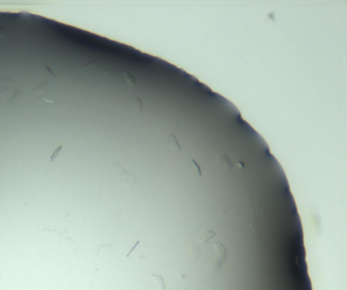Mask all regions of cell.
I'll return each instance as SVG.
<instances>
[{
    "instance_id": "1",
    "label": "cell",
    "mask_w": 347,
    "mask_h": 290,
    "mask_svg": "<svg viewBox=\"0 0 347 290\" xmlns=\"http://www.w3.org/2000/svg\"><path fill=\"white\" fill-rule=\"evenodd\" d=\"M113 167L114 170H115V172L117 173L119 177H120L121 183L124 184L126 188L130 189V191L133 190L134 186L136 184L135 174L129 170H125L124 168H122L117 163H114Z\"/></svg>"
},
{
    "instance_id": "2",
    "label": "cell",
    "mask_w": 347,
    "mask_h": 290,
    "mask_svg": "<svg viewBox=\"0 0 347 290\" xmlns=\"http://www.w3.org/2000/svg\"><path fill=\"white\" fill-rule=\"evenodd\" d=\"M168 146L170 148H172V149L176 150V151H179V150H181V147H180L179 143L178 142L176 137L175 134H171L168 137Z\"/></svg>"
},
{
    "instance_id": "3",
    "label": "cell",
    "mask_w": 347,
    "mask_h": 290,
    "mask_svg": "<svg viewBox=\"0 0 347 290\" xmlns=\"http://www.w3.org/2000/svg\"><path fill=\"white\" fill-rule=\"evenodd\" d=\"M122 73H123V75H124V77L125 78V82H126V83L127 84V85L130 87H133V86H135V83H136L135 77H134L131 73H130L129 72L123 70Z\"/></svg>"
},
{
    "instance_id": "4",
    "label": "cell",
    "mask_w": 347,
    "mask_h": 290,
    "mask_svg": "<svg viewBox=\"0 0 347 290\" xmlns=\"http://www.w3.org/2000/svg\"><path fill=\"white\" fill-rule=\"evenodd\" d=\"M151 278H152V280L155 283V284H157V286H158L161 290L165 289L166 284H165V282H164V281H163V277H161V276H159V275H153L151 276Z\"/></svg>"
},
{
    "instance_id": "5",
    "label": "cell",
    "mask_w": 347,
    "mask_h": 290,
    "mask_svg": "<svg viewBox=\"0 0 347 290\" xmlns=\"http://www.w3.org/2000/svg\"><path fill=\"white\" fill-rule=\"evenodd\" d=\"M132 103H133L134 107L138 111H141L143 109V102L140 98L136 96V95H133V100H132Z\"/></svg>"
},
{
    "instance_id": "6",
    "label": "cell",
    "mask_w": 347,
    "mask_h": 290,
    "mask_svg": "<svg viewBox=\"0 0 347 290\" xmlns=\"http://www.w3.org/2000/svg\"><path fill=\"white\" fill-rule=\"evenodd\" d=\"M215 235V232L212 231V230H208V231L205 232V233L202 234V237H201V239H202V241L204 242V243H205V242H207L211 238H212Z\"/></svg>"
},
{
    "instance_id": "7",
    "label": "cell",
    "mask_w": 347,
    "mask_h": 290,
    "mask_svg": "<svg viewBox=\"0 0 347 290\" xmlns=\"http://www.w3.org/2000/svg\"><path fill=\"white\" fill-rule=\"evenodd\" d=\"M62 148H63V146L60 145V147L56 148V150H55V151H54V153H53V155H52V156H51V159H50V161H51L52 162L54 161V160H55L56 158V157L58 156V153H60L61 149H62Z\"/></svg>"
},
{
    "instance_id": "8",
    "label": "cell",
    "mask_w": 347,
    "mask_h": 290,
    "mask_svg": "<svg viewBox=\"0 0 347 290\" xmlns=\"http://www.w3.org/2000/svg\"><path fill=\"white\" fill-rule=\"evenodd\" d=\"M191 161L193 162L194 166L195 167V169H196V170H197V172L198 173V175L199 176H202V171H201V169H200L199 166L198 165V164L197 163V162H196L195 160H194V159H191Z\"/></svg>"
},
{
    "instance_id": "9",
    "label": "cell",
    "mask_w": 347,
    "mask_h": 290,
    "mask_svg": "<svg viewBox=\"0 0 347 290\" xmlns=\"http://www.w3.org/2000/svg\"><path fill=\"white\" fill-rule=\"evenodd\" d=\"M139 243H140V241H136V243L134 244L133 247H132V248H131V250H130V252H129L128 253H127V255H126V257H129V256H130V255L131 254V253H132V252H133V251L134 250V249H135V248H136V246L138 245Z\"/></svg>"
},
{
    "instance_id": "10",
    "label": "cell",
    "mask_w": 347,
    "mask_h": 290,
    "mask_svg": "<svg viewBox=\"0 0 347 290\" xmlns=\"http://www.w3.org/2000/svg\"><path fill=\"white\" fill-rule=\"evenodd\" d=\"M97 60H97V59H96V60H92V62H90V63H89V64H88V65H87V66H86V68H87V67H89V66H90V65H92V64H94V63H96V61H97Z\"/></svg>"
},
{
    "instance_id": "11",
    "label": "cell",
    "mask_w": 347,
    "mask_h": 290,
    "mask_svg": "<svg viewBox=\"0 0 347 290\" xmlns=\"http://www.w3.org/2000/svg\"><path fill=\"white\" fill-rule=\"evenodd\" d=\"M2 29H3V28H2ZM2 29H0V36L4 34V30H2Z\"/></svg>"
}]
</instances>
